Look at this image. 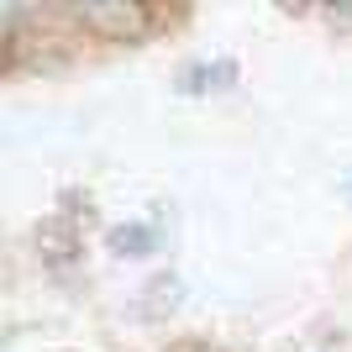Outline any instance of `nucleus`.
Returning <instances> with one entry per match:
<instances>
[{"label":"nucleus","instance_id":"nucleus-1","mask_svg":"<svg viewBox=\"0 0 352 352\" xmlns=\"http://www.w3.org/2000/svg\"><path fill=\"white\" fill-rule=\"evenodd\" d=\"M63 21L74 32H85L95 43H142L158 27V16L147 6H126V0H95V6H63Z\"/></svg>","mask_w":352,"mask_h":352},{"label":"nucleus","instance_id":"nucleus-2","mask_svg":"<svg viewBox=\"0 0 352 352\" xmlns=\"http://www.w3.org/2000/svg\"><path fill=\"white\" fill-rule=\"evenodd\" d=\"M32 248H37V258H43V268H69L79 263V252H85V236H79V221L74 216H47L32 226Z\"/></svg>","mask_w":352,"mask_h":352},{"label":"nucleus","instance_id":"nucleus-3","mask_svg":"<svg viewBox=\"0 0 352 352\" xmlns=\"http://www.w3.org/2000/svg\"><path fill=\"white\" fill-rule=\"evenodd\" d=\"M242 79V63L236 58H190L184 69L174 74V89L179 95H216V89H236Z\"/></svg>","mask_w":352,"mask_h":352},{"label":"nucleus","instance_id":"nucleus-4","mask_svg":"<svg viewBox=\"0 0 352 352\" xmlns=\"http://www.w3.org/2000/svg\"><path fill=\"white\" fill-rule=\"evenodd\" d=\"M105 252L121 258V263H142L158 252V221H116L105 232Z\"/></svg>","mask_w":352,"mask_h":352},{"label":"nucleus","instance_id":"nucleus-5","mask_svg":"<svg viewBox=\"0 0 352 352\" xmlns=\"http://www.w3.org/2000/svg\"><path fill=\"white\" fill-rule=\"evenodd\" d=\"M142 294H147V300H142V316H168V310H179V279H174V274L153 279Z\"/></svg>","mask_w":352,"mask_h":352}]
</instances>
